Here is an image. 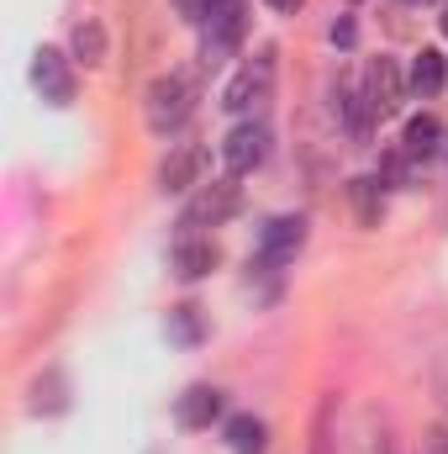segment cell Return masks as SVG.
I'll return each mask as SVG.
<instances>
[{
    "mask_svg": "<svg viewBox=\"0 0 448 454\" xmlns=\"http://www.w3.org/2000/svg\"><path fill=\"white\" fill-rule=\"evenodd\" d=\"M444 32H448V5H444Z\"/></svg>",
    "mask_w": 448,
    "mask_h": 454,
    "instance_id": "44dd1931",
    "label": "cell"
},
{
    "mask_svg": "<svg viewBox=\"0 0 448 454\" xmlns=\"http://www.w3.org/2000/svg\"><path fill=\"white\" fill-rule=\"evenodd\" d=\"M412 5H428V0H412Z\"/></svg>",
    "mask_w": 448,
    "mask_h": 454,
    "instance_id": "603a6c76",
    "label": "cell"
},
{
    "mask_svg": "<svg viewBox=\"0 0 448 454\" xmlns=\"http://www.w3.org/2000/svg\"><path fill=\"white\" fill-rule=\"evenodd\" d=\"M444 159H448V137H444Z\"/></svg>",
    "mask_w": 448,
    "mask_h": 454,
    "instance_id": "7402d4cb",
    "label": "cell"
},
{
    "mask_svg": "<svg viewBox=\"0 0 448 454\" xmlns=\"http://www.w3.org/2000/svg\"><path fill=\"white\" fill-rule=\"evenodd\" d=\"M333 43H343V48L353 43V21H333Z\"/></svg>",
    "mask_w": 448,
    "mask_h": 454,
    "instance_id": "d6986e66",
    "label": "cell"
},
{
    "mask_svg": "<svg viewBox=\"0 0 448 454\" xmlns=\"http://www.w3.org/2000/svg\"><path fill=\"white\" fill-rule=\"evenodd\" d=\"M74 59L80 64H106V27L96 21V16H85V21H74Z\"/></svg>",
    "mask_w": 448,
    "mask_h": 454,
    "instance_id": "9a60e30c",
    "label": "cell"
},
{
    "mask_svg": "<svg viewBox=\"0 0 448 454\" xmlns=\"http://www.w3.org/2000/svg\"><path fill=\"white\" fill-rule=\"evenodd\" d=\"M401 148L412 153V159H433V153H444V127H438V116H412L406 121V137H401Z\"/></svg>",
    "mask_w": 448,
    "mask_h": 454,
    "instance_id": "7c38bea8",
    "label": "cell"
},
{
    "mask_svg": "<svg viewBox=\"0 0 448 454\" xmlns=\"http://www.w3.org/2000/svg\"><path fill=\"white\" fill-rule=\"evenodd\" d=\"M264 444H269V428L259 423V418H227V450L232 454H264Z\"/></svg>",
    "mask_w": 448,
    "mask_h": 454,
    "instance_id": "5bb4252c",
    "label": "cell"
},
{
    "mask_svg": "<svg viewBox=\"0 0 448 454\" xmlns=\"http://www.w3.org/2000/svg\"><path fill=\"white\" fill-rule=\"evenodd\" d=\"M243 32H248L243 0H212V11H206V21H201V59H206V64H227L232 48L243 43Z\"/></svg>",
    "mask_w": 448,
    "mask_h": 454,
    "instance_id": "3957f363",
    "label": "cell"
},
{
    "mask_svg": "<svg viewBox=\"0 0 448 454\" xmlns=\"http://www.w3.org/2000/svg\"><path fill=\"white\" fill-rule=\"evenodd\" d=\"M269 90H274V48H259V53L227 80L222 106L232 116H248V112H259V106L269 101Z\"/></svg>",
    "mask_w": 448,
    "mask_h": 454,
    "instance_id": "6da1fadb",
    "label": "cell"
},
{
    "mask_svg": "<svg viewBox=\"0 0 448 454\" xmlns=\"http://www.w3.org/2000/svg\"><path fill=\"white\" fill-rule=\"evenodd\" d=\"M32 85L48 106H69L74 101V74H69V59L58 48H37L32 59Z\"/></svg>",
    "mask_w": 448,
    "mask_h": 454,
    "instance_id": "52a82bcc",
    "label": "cell"
},
{
    "mask_svg": "<svg viewBox=\"0 0 448 454\" xmlns=\"http://www.w3.org/2000/svg\"><path fill=\"white\" fill-rule=\"evenodd\" d=\"M201 169H206V153H201L196 143H185V148H174V153L164 159L158 185H164V191H190V185H201Z\"/></svg>",
    "mask_w": 448,
    "mask_h": 454,
    "instance_id": "9c48e42d",
    "label": "cell"
},
{
    "mask_svg": "<svg viewBox=\"0 0 448 454\" xmlns=\"http://www.w3.org/2000/svg\"><path fill=\"white\" fill-rule=\"evenodd\" d=\"M385 180H375V175H364V180H353L348 191H353V212H359V223L375 227L380 223V201H385V191H380Z\"/></svg>",
    "mask_w": 448,
    "mask_h": 454,
    "instance_id": "2e32d148",
    "label": "cell"
},
{
    "mask_svg": "<svg viewBox=\"0 0 448 454\" xmlns=\"http://www.w3.org/2000/svg\"><path fill=\"white\" fill-rule=\"evenodd\" d=\"M406 90H412V85H406L401 64L380 53V59L369 64V74H364V101H369V112L375 116H396L401 106H406Z\"/></svg>",
    "mask_w": 448,
    "mask_h": 454,
    "instance_id": "5b68a950",
    "label": "cell"
},
{
    "mask_svg": "<svg viewBox=\"0 0 448 454\" xmlns=\"http://www.w3.org/2000/svg\"><path fill=\"white\" fill-rule=\"evenodd\" d=\"M306 243V223L301 217H274L259 238V264H285L296 248Z\"/></svg>",
    "mask_w": 448,
    "mask_h": 454,
    "instance_id": "ba28073f",
    "label": "cell"
},
{
    "mask_svg": "<svg viewBox=\"0 0 448 454\" xmlns=\"http://www.w3.org/2000/svg\"><path fill=\"white\" fill-rule=\"evenodd\" d=\"M232 212H237V185H232V180H212V185H201L196 201L185 207V217H180V238H196L201 227H222Z\"/></svg>",
    "mask_w": 448,
    "mask_h": 454,
    "instance_id": "277c9868",
    "label": "cell"
},
{
    "mask_svg": "<svg viewBox=\"0 0 448 454\" xmlns=\"http://www.w3.org/2000/svg\"><path fill=\"white\" fill-rule=\"evenodd\" d=\"M406 85L428 101V96H438L444 90V53L438 48H422L417 59H412V74H406Z\"/></svg>",
    "mask_w": 448,
    "mask_h": 454,
    "instance_id": "4fadbf2b",
    "label": "cell"
},
{
    "mask_svg": "<svg viewBox=\"0 0 448 454\" xmlns=\"http://www.w3.org/2000/svg\"><path fill=\"white\" fill-rule=\"evenodd\" d=\"M174 11H180L185 21H196V27H201V21H206V11H212V0H174Z\"/></svg>",
    "mask_w": 448,
    "mask_h": 454,
    "instance_id": "ac0fdd59",
    "label": "cell"
},
{
    "mask_svg": "<svg viewBox=\"0 0 448 454\" xmlns=\"http://www.w3.org/2000/svg\"><path fill=\"white\" fill-rule=\"evenodd\" d=\"M274 11H301V0H269Z\"/></svg>",
    "mask_w": 448,
    "mask_h": 454,
    "instance_id": "ffe728a7",
    "label": "cell"
},
{
    "mask_svg": "<svg viewBox=\"0 0 448 454\" xmlns=\"http://www.w3.org/2000/svg\"><path fill=\"white\" fill-rule=\"evenodd\" d=\"M174 412H180L185 428H212V423L222 418V391H217V386H190Z\"/></svg>",
    "mask_w": 448,
    "mask_h": 454,
    "instance_id": "8fae6325",
    "label": "cell"
},
{
    "mask_svg": "<svg viewBox=\"0 0 448 454\" xmlns=\"http://www.w3.org/2000/svg\"><path fill=\"white\" fill-rule=\"evenodd\" d=\"M269 159V127L264 121H243V127H232L222 143V164L232 175H248V169H259Z\"/></svg>",
    "mask_w": 448,
    "mask_h": 454,
    "instance_id": "8992f818",
    "label": "cell"
},
{
    "mask_svg": "<svg viewBox=\"0 0 448 454\" xmlns=\"http://www.w3.org/2000/svg\"><path fill=\"white\" fill-rule=\"evenodd\" d=\"M169 339L201 343V307H174L169 312Z\"/></svg>",
    "mask_w": 448,
    "mask_h": 454,
    "instance_id": "e0dca14e",
    "label": "cell"
},
{
    "mask_svg": "<svg viewBox=\"0 0 448 454\" xmlns=\"http://www.w3.org/2000/svg\"><path fill=\"white\" fill-rule=\"evenodd\" d=\"M217 270V243L212 238H180L174 243V275L180 280H201Z\"/></svg>",
    "mask_w": 448,
    "mask_h": 454,
    "instance_id": "30bf717a",
    "label": "cell"
},
{
    "mask_svg": "<svg viewBox=\"0 0 448 454\" xmlns=\"http://www.w3.org/2000/svg\"><path fill=\"white\" fill-rule=\"evenodd\" d=\"M190 101H196V90H190V80H185V74H158V80L148 85V101H143L148 127H153L158 137L180 132V127H185V116H190Z\"/></svg>",
    "mask_w": 448,
    "mask_h": 454,
    "instance_id": "7a4b0ae2",
    "label": "cell"
}]
</instances>
